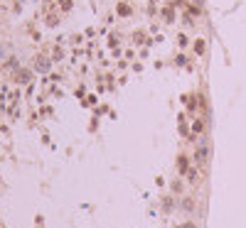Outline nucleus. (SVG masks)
Returning a JSON list of instances; mask_svg holds the SVG:
<instances>
[{
  "mask_svg": "<svg viewBox=\"0 0 246 228\" xmlns=\"http://www.w3.org/2000/svg\"><path fill=\"white\" fill-rule=\"evenodd\" d=\"M185 228H195V226H185Z\"/></svg>",
  "mask_w": 246,
  "mask_h": 228,
  "instance_id": "nucleus-1",
  "label": "nucleus"
}]
</instances>
